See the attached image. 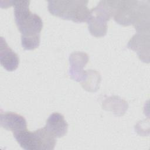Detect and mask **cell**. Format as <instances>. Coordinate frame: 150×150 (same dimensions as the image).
Masks as SVG:
<instances>
[{"mask_svg":"<svg viewBox=\"0 0 150 150\" xmlns=\"http://www.w3.org/2000/svg\"><path fill=\"white\" fill-rule=\"evenodd\" d=\"M29 1H12L16 26L21 33V44L25 50L39 47L43 23L41 18L29 10Z\"/></svg>","mask_w":150,"mask_h":150,"instance_id":"obj_1","label":"cell"},{"mask_svg":"<svg viewBox=\"0 0 150 150\" xmlns=\"http://www.w3.org/2000/svg\"><path fill=\"white\" fill-rule=\"evenodd\" d=\"M87 1H49L48 10L53 15L74 22H87L91 11L87 7Z\"/></svg>","mask_w":150,"mask_h":150,"instance_id":"obj_2","label":"cell"},{"mask_svg":"<svg viewBox=\"0 0 150 150\" xmlns=\"http://www.w3.org/2000/svg\"><path fill=\"white\" fill-rule=\"evenodd\" d=\"M140 1H117L113 15L115 21L123 26L133 25L136 18Z\"/></svg>","mask_w":150,"mask_h":150,"instance_id":"obj_3","label":"cell"},{"mask_svg":"<svg viewBox=\"0 0 150 150\" xmlns=\"http://www.w3.org/2000/svg\"><path fill=\"white\" fill-rule=\"evenodd\" d=\"M89 60L87 53L82 52H74L69 56L70 68L69 75L71 79L78 81H83L86 77V71L83 67L87 64Z\"/></svg>","mask_w":150,"mask_h":150,"instance_id":"obj_4","label":"cell"},{"mask_svg":"<svg viewBox=\"0 0 150 150\" xmlns=\"http://www.w3.org/2000/svg\"><path fill=\"white\" fill-rule=\"evenodd\" d=\"M127 47L137 52L140 60L149 62V32H138L128 42Z\"/></svg>","mask_w":150,"mask_h":150,"instance_id":"obj_5","label":"cell"},{"mask_svg":"<svg viewBox=\"0 0 150 150\" xmlns=\"http://www.w3.org/2000/svg\"><path fill=\"white\" fill-rule=\"evenodd\" d=\"M1 126L12 131L13 133L27 129V123L25 118L15 112H1Z\"/></svg>","mask_w":150,"mask_h":150,"instance_id":"obj_6","label":"cell"},{"mask_svg":"<svg viewBox=\"0 0 150 150\" xmlns=\"http://www.w3.org/2000/svg\"><path fill=\"white\" fill-rule=\"evenodd\" d=\"M0 62L1 66L8 71L15 70L19 63L18 54L9 47L3 37H1Z\"/></svg>","mask_w":150,"mask_h":150,"instance_id":"obj_7","label":"cell"},{"mask_svg":"<svg viewBox=\"0 0 150 150\" xmlns=\"http://www.w3.org/2000/svg\"><path fill=\"white\" fill-rule=\"evenodd\" d=\"M45 128L56 138H62L67 132L68 124L63 115L54 112L49 117Z\"/></svg>","mask_w":150,"mask_h":150,"instance_id":"obj_8","label":"cell"},{"mask_svg":"<svg viewBox=\"0 0 150 150\" xmlns=\"http://www.w3.org/2000/svg\"><path fill=\"white\" fill-rule=\"evenodd\" d=\"M91 13V17L87 22L89 32L93 36L97 38L105 36L107 33L108 19L100 14L94 13L92 11Z\"/></svg>","mask_w":150,"mask_h":150,"instance_id":"obj_9","label":"cell"},{"mask_svg":"<svg viewBox=\"0 0 150 150\" xmlns=\"http://www.w3.org/2000/svg\"><path fill=\"white\" fill-rule=\"evenodd\" d=\"M19 145L26 150H39L38 139L36 131L30 132L27 129L13 133Z\"/></svg>","mask_w":150,"mask_h":150,"instance_id":"obj_10","label":"cell"},{"mask_svg":"<svg viewBox=\"0 0 150 150\" xmlns=\"http://www.w3.org/2000/svg\"><path fill=\"white\" fill-rule=\"evenodd\" d=\"M103 109L113 112L117 116L123 115L128 108V103L120 97L112 96L106 97L102 102Z\"/></svg>","mask_w":150,"mask_h":150,"instance_id":"obj_11","label":"cell"},{"mask_svg":"<svg viewBox=\"0 0 150 150\" xmlns=\"http://www.w3.org/2000/svg\"><path fill=\"white\" fill-rule=\"evenodd\" d=\"M101 77L100 73L95 70H86V77L81 82L83 88L89 92H96L100 87Z\"/></svg>","mask_w":150,"mask_h":150,"instance_id":"obj_12","label":"cell"},{"mask_svg":"<svg viewBox=\"0 0 150 150\" xmlns=\"http://www.w3.org/2000/svg\"><path fill=\"white\" fill-rule=\"evenodd\" d=\"M38 138L39 150H52L54 148L56 141L45 127L35 131Z\"/></svg>","mask_w":150,"mask_h":150,"instance_id":"obj_13","label":"cell"}]
</instances>
